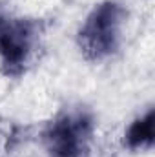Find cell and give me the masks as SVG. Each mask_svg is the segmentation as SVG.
Wrapping results in <instances>:
<instances>
[{
  "mask_svg": "<svg viewBox=\"0 0 155 157\" xmlns=\"http://www.w3.org/2000/svg\"><path fill=\"white\" fill-rule=\"evenodd\" d=\"M124 24V9L115 2H104L97 6L78 33L82 53L89 60H102L110 57L120 42Z\"/></svg>",
  "mask_w": 155,
  "mask_h": 157,
  "instance_id": "obj_1",
  "label": "cell"
},
{
  "mask_svg": "<svg viewBox=\"0 0 155 157\" xmlns=\"http://www.w3.org/2000/svg\"><path fill=\"white\" fill-rule=\"evenodd\" d=\"M155 135V113L148 112L144 117L137 119L128 133H126V143L130 148H150L153 144Z\"/></svg>",
  "mask_w": 155,
  "mask_h": 157,
  "instance_id": "obj_4",
  "label": "cell"
},
{
  "mask_svg": "<svg viewBox=\"0 0 155 157\" xmlns=\"http://www.w3.org/2000/svg\"><path fill=\"white\" fill-rule=\"evenodd\" d=\"M33 44V28L26 20H11L0 13V59L7 73L24 70Z\"/></svg>",
  "mask_w": 155,
  "mask_h": 157,
  "instance_id": "obj_3",
  "label": "cell"
},
{
  "mask_svg": "<svg viewBox=\"0 0 155 157\" xmlns=\"http://www.w3.org/2000/svg\"><path fill=\"white\" fill-rule=\"evenodd\" d=\"M93 133V121L84 112L64 113L51 122L46 143L53 157H82Z\"/></svg>",
  "mask_w": 155,
  "mask_h": 157,
  "instance_id": "obj_2",
  "label": "cell"
}]
</instances>
